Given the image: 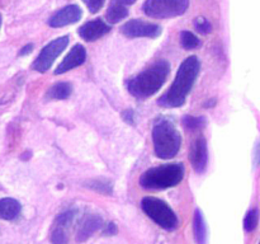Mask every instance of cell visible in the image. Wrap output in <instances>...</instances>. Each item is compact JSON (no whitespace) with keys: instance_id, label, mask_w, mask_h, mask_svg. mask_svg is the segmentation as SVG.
I'll list each match as a JSON object with an SVG mask.
<instances>
[{"instance_id":"obj_19","label":"cell","mask_w":260,"mask_h":244,"mask_svg":"<svg viewBox=\"0 0 260 244\" xmlns=\"http://www.w3.org/2000/svg\"><path fill=\"white\" fill-rule=\"evenodd\" d=\"M259 223V211L258 208H251L248 211V214L245 215L244 219V229H245L248 233H251L256 229Z\"/></svg>"},{"instance_id":"obj_2","label":"cell","mask_w":260,"mask_h":244,"mask_svg":"<svg viewBox=\"0 0 260 244\" xmlns=\"http://www.w3.org/2000/svg\"><path fill=\"white\" fill-rule=\"evenodd\" d=\"M170 65L168 61L160 60L132 78L127 83L128 92L136 98H147L154 96L162 86L169 75Z\"/></svg>"},{"instance_id":"obj_11","label":"cell","mask_w":260,"mask_h":244,"mask_svg":"<svg viewBox=\"0 0 260 244\" xmlns=\"http://www.w3.org/2000/svg\"><path fill=\"white\" fill-rule=\"evenodd\" d=\"M109 30H111V25L107 24L104 20L94 19L84 23L79 28V35L83 40L88 41V42H94V41L99 40L104 35L109 33Z\"/></svg>"},{"instance_id":"obj_26","label":"cell","mask_w":260,"mask_h":244,"mask_svg":"<svg viewBox=\"0 0 260 244\" xmlns=\"http://www.w3.org/2000/svg\"><path fill=\"white\" fill-rule=\"evenodd\" d=\"M116 233H117L116 225H114L113 223L107 224V228H106V230H104V234H107V235H113V234H116Z\"/></svg>"},{"instance_id":"obj_18","label":"cell","mask_w":260,"mask_h":244,"mask_svg":"<svg viewBox=\"0 0 260 244\" xmlns=\"http://www.w3.org/2000/svg\"><path fill=\"white\" fill-rule=\"evenodd\" d=\"M180 43L185 50H194L201 46V40L189 30H183L180 33Z\"/></svg>"},{"instance_id":"obj_24","label":"cell","mask_w":260,"mask_h":244,"mask_svg":"<svg viewBox=\"0 0 260 244\" xmlns=\"http://www.w3.org/2000/svg\"><path fill=\"white\" fill-rule=\"evenodd\" d=\"M74 216H75V210H69L61 214L60 216H57V220H56V225L63 226V228H68L69 225L73 221Z\"/></svg>"},{"instance_id":"obj_32","label":"cell","mask_w":260,"mask_h":244,"mask_svg":"<svg viewBox=\"0 0 260 244\" xmlns=\"http://www.w3.org/2000/svg\"><path fill=\"white\" fill-rule=\"evenodd\" d=\"M259 244H260V243H259Z\"/></svg>"},{"instance_id":"obj_17","label":"cell","mask_w":260,"mask_h":244,"mask_svg":"<svg viewBox=\"0 0 260 244\" xmlns=\"http://www.w3.org/2000/svg\"><path fill=\"white\" fill-rule=\"evenodd\" d=\"M128 15V9L124 5L118 4V3L111 2V5L107 12V19L109 23H118L119 20L124 19Z\"/></svg>"},{"instance_id":"obj_16","label":"cell","mask_w":260,"mask_h":244,"mask_svg":"<svg viewBox=\"0 0 260 244\" xmlns=\"http://www.w3.org/2000/svg\"><path fill=\"white\" fill-rule=\"evenodd\" d=\"M71 92H73V88H71L70 84L61 81V83L53 84L47 90L46 97L48 99H66L68 97H70Z\"/></svg>"},{"instance_id":"obj_8","label":"cell","mask_w":260,"mask_h":244,"mask_svg":"<svg viewBox=\"0 0 260 244\" xmlns=\"http://www.w3.org/2000/svg\"><path fill=\"white\" fill-rule=\"evenodd\" d=\"M121 32L128 38H156L161 35V27L154 23L144 22L141 19H132L122 25Z\"/></svg>"},{"instance_id":"obj_1","label":"cell","mask_w":260,"mask_h":244,"mask_svg":"<svg viewBox=\"0 0 260 244\" xmlns=\"http://www.w3.org/2000/svg\"><path fill=\"white\" fill-rule=\"evenodd\" d=\"M201 69V61L197 56H189L178 69L174 83L169 90L159 99V104L168 108H175L184 104L187 96L192 90V86L197 79Z\"/></svg>"},{"instance_id":"obj_30","label":"cell","mask_w":260,"mask_h":244,"mask_svg":"<svg viewBox=\"0 0 260 244\" xmlns=\"http://www.w3.org/2000/svg\"><path fill=\"white\" fill-rule=\"evenodd\" d=\"M258 155V158H256V165L259 164L260 162V144H256V150H255V157Z\"/></svg>"},{"instance_id":"obj_6","label":"cell","mask_w":260,"mask_h":244,"mask_svg":"<svg viewBox=\"0 0 260 244\" xmlns=\"http://www.w3.org/2000/svg\"><path fill=\"white\" fill-rule=\"evenodd\" d=\"M188 7L189 0H146L142 9L149 17L164 19L183 15Z\"/></svg>"},{"instance_id":"obj_12","label":"cell","mask_w":260,"mask_h":244,"mask_svg":"<svg viewBox=\"0 0 260 244\" xmlns=\"http://www.w3.org/2000/svg\"><path fill=\"white\" fill-rule=\"evenodd\" d=\"M85 58H86V50L84 48V46L75 45L73 48H71L70 52L66 55V57L61 61V64L57 66V69H56L55 74L56 75H58V74H63L66 73V71L73 70V69L83 65Z\"/></svg>"},{"instance_id":"obj_22","label":"cell","mask_w":260,"mask_h":244,"mask_svg":"<svg viewBox=\"0 0 260 244\" xmlns=\"http://www.w3.org/2000/svg\"><path fill=\"white\" fill-rule=\"evenodd\" d=\"M88 186L90 188H93V190L98 191V192L106 193V195H109L112 192V185L108 180H91V182H89Z\"/></svg>"},{"instance_id":"obj_5","label":"cell","mask_w":260,"mask_h":244,"mask_svg":"<svg viewBox=\"0 0 260 244\" xmlns=\"http://www.w3.org/2000/svg\"><path fill=\"white\" fill-rule=\"evenodd\" d=\"M141 207L144 212L162 229L165 230L177 229L178 223H179L177 215L165 201L149 196V197L142 198Z\"/></svg>"},{"instance_id":"obj_25","label":"cell","mask_w":260,"mask_h":244,"mask_svg":"<svg viewBox=\"0 0 260 244\" xmlns=\"http://www.w3.org/2000/svg\"><path fill=\"white\" fill-rule=\"evenodd\" d=\"M83 2L85 3V5L91 13H96L102 9L106 0H83Z\"/></svg>"},{"instance_id":"obj_7","label":"cell","mask_w":260,"mask_h":244,"mask_svg":"<svg viewBox=\"0 0 260 244\" xmlns=\"http://www.w3.org/2000/svg\"><path fill=\"white\" fill-rule=\"evenodd\" d=\"M69 41H70L69 36H62V37L56 38L52 42L48 43L47 46H45L40 52V55L36 57L32 68L38 73H46L52 66V64L55 63L56 57L68 47Z\"/></svg>"},{"instance_id":"obj_20","label":"cell","mask_w":260,"mask_h":244,"mask_svg":"<svg viewBox=\"0 0 260 244\" xmlns=\"http://www.w3.org/2000/svg\"><path fill=\"white\" fill-rule=\"evenodd\" d=\"M183 124L187 129L190 130H200L206 125L205 117H194V116H185L183 118Z\"/></svg>"},{"instance_id":"obj_14","label":"cell","mask_w":260,"mask_h":244,"mask_svg":"<svg viewBox=\"0 0 260 244\" xmlns=\"http://www.w3.org/2000/svg\"><path fill=\"white\" fill-rule=\"evenodd\" d=\"M22 206L17 200L12 197H5L0 200V218L4 220H14L20 214Z\"/></svg>"},{"instance_id":"obj_15","label":"cell","mask_w":260,"mask_h":244,"mask_svg":"<svg viewBox=\"0 0 260 244\" xmlns=\"http://www.w3.org/2000/svg\"><path fill=\"white\" fill-rule=\"evenodd\" d=\"M193 231H194V239L197 244H206L207 241V226H206L205 219L200 210H196L194 220H193Z\"/></svg>"},{"instance_id":"obj_4","label":"cell","mask_w":260,"mask_h":244,"mask_svg":"<svg viewBox=\"0 0 260 244\" xmlns=\"http://www.w3.org/2000/svg\"><path fill=\"white\" fill-rule=\"evenodd\" d=\"M152 141L156 157L160 159H172L179 151L182 136L174 124L162 119L152 129Z\"/></svg>"},{"instance_id":"obj_27","label":"cell","mask_w":260,"mask_h":244,"mask_svg":"<svg viewBox=\"0 0 260 244\" xmlns=\"http://www.w3.org/2000/svg\"><path fill=\"white\" fill-rule=\"evenodd\" d=\"M32 50H33V45H32V43H29V45L24 46V47H23L22 50H20L19 56H24V55H27V53H29L30 51H32Z\"/></svg>"},{"instance_id":"obj_29","label":"cell","mask_w":260,"mask_h":244,"mask_svg":"<svg viewBox=\"0 0 260 244\" xmlns=\"http://www.w3.org/2000/svg\"><path fill=\"white\" fill-rule=\"evenodd\" d=\"M132 116H134L132 111H126V112H124V114H123L124 119H126L128 124H134V118H132Z\"/></svg>"},{"instance_id":"obj_31","label":"cell","mask_w":260,"mask_h":244,"mask_svg":"<svg viewBox=\"0 0 260 244\" xmlns=\"http://www.w3.org/2000/svg\"><path fill=\"white\" fill-rule=\"evenodd\" d=\"M2 22H3V19H2V14H0V28H2Z\"/></svg>"},{"instance_id":"obj_21","label":"cell","mask_w":260,"mask_h":244,"mask_svg":"<svg viewBox=\"0 0 260 244\" xmlns=\"http://www.w3.org/2000/svg\"><path fill=\"white\" fill-rule=\"evenodd\" d=\"M51 241H52V244H68L66 228L56 225V228L52 231V235H51Z\"/></svg>"},{"instance_id":"obj_3","label":"cell","mask_w":260,"mask_h":244,"mask_svg":"<svg viewBox=\"0 0 260 244\" xmlns=\"http://www.w3.org/2000/svg\"><path fill=\"white\" fill-rule=\"evenodd\" d=\"M184 165L180 163L162 164L147 169L140 178V185L146 190H165L179 185L184 178Z\"/></svg>"},{"instance_id":"obj_13","label":"cell","mask_w":260,"mask_h":244,"mask_svg":"<svg viewBox=\"0 0 260 244\" xmlns=\"http://www.w3.org/2000/svg\"><path fill=\"white\" fill-rule=\"evenodd\" d=\"M102 220L101 216L98 215H89L81 221L80 228L78 230V235H76V240L78 241H85L89 236L93 235L98 229L102 228Z\"/></svg>"},{"instance_id":"obj_23","label":"cell","mask_w":260,"mask_h":244,"mask_svg":"<svg viewBox=\"0 0 260 244\" xmlns=\"http://www.w3.org/2000/svg\"><path fill=\"white\" fill-rule=\"evenodd\" d=\"M194 27L202 35H208V33L212 32V24L206 18H197L194 22Z\"/></svg>"},{"instance_id":"obj_10","label":"cell","mask_w":260,"mask_h":244,"mask_svg":"<svg viewBox=\"0 0 260 244\" xmlns=\"http://www.w3.org/2000/svg\"><path fill=\"white\" fill-rule=\"evenodd\" d=\"M189 160L192 163L193 168L197 173H203L207 168L208 163V150L207 141L205 137H198L193 142L189 151Z\"/></svg>"},{"instance_id":"obj_28","label":"cell","mask_w":260,"mask_h":244,"mask_svg":"<svg viewBox=\"0 0 260 244\" xmlns=\"http://www.w3.org/2000/svg\"><path fill=\"white\" fill-rule=\"evenodd\" d=\"M111 2L118 3V4L124 5V7H128V5L135 4V2H136V0H111Z\"/></svg>"},{"instance_id":"obj_9","label":"cell","mask_w":260,"mask_h":244,"mask_svg":"<svg viewBox=\"0 0 260 244\" xmlns=\"http://www.w3.org/2000/svg\"><path fill=\"white\" fill-rule=\"evenodd\" d=\"M83 15L80 7L78 5H68L58 12H56L52 17L48 19V24L53 28L65 27V25L74 24L78 22Z\"/></svg>"}]
</instances>
